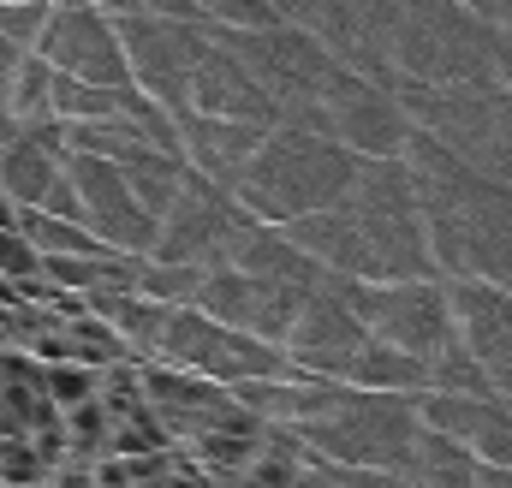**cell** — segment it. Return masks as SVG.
I'll return each mask as SVG.
<instances>
[{
  "instance_id": "obj_16",
  "label": "cell",
  "mask_w": 512,
  "mask_h": 488,
  "mask_svg": "<svg viewBox=\"0 0 512 488\" xmlns=\"http://www.w3.org/2000/svg\"><path fill=\"white\" fill-rule=\"evenodd\" d=\"M340 381H346V387H364V393H423V387H429V364H423V358H405V352H393V346H382V340L364 334V340L346 352Z\"/></svg>"
},
{
  "instance_id": "obj_12",
  "label": "cell",
  "mask_w": 512,
  "mask_h": 488,
  "mask_svg": "<svg viewBox=\"0 0 512 488\" xmlns=\"http://www.w3.org/2000/svg\"><path fill=\"white\" fill-rule=\"evenodd\" d=\"M66 179L78 191V215L108 250H126V256H143L149 239H155V221L143 215V203L126 191L120 167L102 161V155H66Z\"/></svg>"
},
{
  "instance_id": "obj_27",
  "label": "cell",
  "mask_w": 512,
  "mask_h": 488,
  "mask_svg": "<svg viewBox=\"0 0 512 488\" xmlns=\"http://www.w3.org/2000/svg\"><path fill=\"white\" fill-rule=\"evenodd\" d=\"M459 6H471V12L489 18V24H507V0H459Z\"/></svg>"
},
{
  "instance_id": "obj_25",
  "label": "cell",
  "mask_w": 512,
  "mask_h": 488,
  "mask_svg": "<svg viewBox=\"0 0 512 488\" xmlns=\"http://www.w3.org/2000/svg\"><path fill=\"white\" fill-rule=\"evenodd\" d=\"M42 488H96V477H90V459H60L54 471H48V483Z\"/></svg>"
},
{
  "instance_id": "obj_18",
  "label": "cell",
  "mask_w": 512,
  "mask_h": 488,
  "mask_svg": "<svg viewBox=\"0 0 512 488\" xmlns=\"http://www.w3.org/2000/svg\"><path fill=\"white\" fill-rule=\"evenodd\" d=\"M60 167H66V155H54V149H42L36 137H12V143H0V191L18 203V209H36L42 197H48V185L60 179Z\"/></svg>"
},
{
  "instance_id": "obj_23",
  "label": "cell",
  "mask_w": 512,
  "mask_h": 488,
  "mask_svg": "<svg viewBox=\"0 0 512 488\" xmlns=\"http://www.w3.org/2000/svg\"><path fill=\"white\" fill-rule=\"evenodd\" d=\"M96 381H102V369H84V364H42V393H48V405H54V411L78 405V399H96Z\"/></svg>"
},
{
  "instance_id": "obj_3",
  "label": "cell",
  "mask_w": 512,
  "mask_h": 488,
  "mask_svg": "<svg viewBox=\"0 0 512 488\" xmlns=\"http://www.w3.org/2000/svg\"><path fill=\"white\" fill-rule=\"evenodd\" d=\"M352 173H358V155L340 149L334 137L304 131V125H268L256 155L233 179V203L268 227H286L292 215L334 209L346 197Z\"/></svg>"
},
{
  "instance_id": "obj_14",
  "label": "cell",
  "mask_w": 512,
  "mask_h": 488,
  "mask_svg": "<svg viewBox=\"0 0 512 488\" xmlns=\"http://www.w3.org/2000/svg\"><path fill=\"white\" fill-rule=\"evenodd\" d=\"M185 108H191V114H215V120H245V125H274L280 120V108L268 102V90L245 72V60H239L233 48H221L215 36H209L197 72H191Z\"/></svg>"
},
{
  "instance_id": "obj_6",
  "label": "cell",
  "mask_w": 512,
  "mask_h": 488,
  "mask_svg": "<svg viewBox=\"0 0 512 488\" xmlns=\"http://www.w3.org/2000/svg\"><path fill=\"white\" fill-rule=\"evenodd\" d=\"M346 304L364 322L370 340H382L405 358H435L453 340L447 292L441 280H346Z\"/></svg>"
},
{
  "instance_id": "obj_22",
  "label": "cell",
  "mask_w": 512,
  "mask_h": 488,
  "mask_svg": "<svg viewBox=\"0 0 512 488\" xmlns=\"http://www.w3.org/2000/svg\"><path fill=\"white\" fill-rule=\"evenodd\" d=\"M60 429H66V459H102L108 453V411H102V399L66 405Z\"/></svg>"
},
{
  "instance_id": "obj_9",
  "label": "cell",
  "mask_w": 512,
  "mask_h": 488,
  "mask_svg": "<svg viewBox=\"0 0 512 488\" xmlns=\"http://www.w3.org/2000/svg\"><path fill=\"white\" fill-rule=\"evenodd\" d=\"M30 54H42L60 78H78V84H131L114 18L96 12L90 0H48V18Z\"/></svg>"
},
{
  "instance_id": "obj_15",
  "label": "cell",
  "mask_w": 512,
  "mask_h": 488,
  "mask_svg": "<svg viewBox=\"0 0 512 488\" xmlns=\"http://www.w3.org/2000/svg\"><path fill=\"white\" fill-rule=\"evenodd\" d=\"M280 233L298 244L316 268H328V274H346V280H364V274H370V262H364V239H358V227H352V215H346L340 203H334V209L292 215Z\"/></svg>"
},
{
  "instance_id": "obj_2",
  "label": "cell",
  "mask_w": 512,
  "mask_h": 488,
  "mask_svg": "<svg viewBox=\"0 0 512 488\" xmlns=\"http://www.w3.org/2000/svg\"><path fill=\"white\" fill-rule=\"evenodd\" d=\"M393 78L507 90V24L477 18L459 0H399L387 36Z\"/></svg>"
},
{
  "instance_id": "obj_7",
  "label": "cell",
  "mask_w": 512,
  "mask_h": 488,
  "mask_svg": "<svg viewBox=\"0 0 512 488\" xmlns=\"http://www.w3.org/2000/svg\"><path fill=\"white\" fill-rule=\"evenodd\" d=\"M209 36L245 60V72L268 90V102H274L280 114L310 108V102L322 96V84L334 78V66H340V60H334L310 30H298V24H274V30H215V24H209Z\"/></svg>"
},
{
  "instance_id": "obj_24",
  "label": "cell",
  "mask_w": 512,
  "mask_h": 488,
  "mask_svg": "<svg viewBox=\"0 0 512 488\" xmlns=\"http://www.w3.org/2000/svg\"><path fill=\"white\" fill-rule=\"evenodd\" d=\"M36 274V250L24 244L18 227H0V280H30Z\"/></svg>"
},
{
  "instance_id": "obj_13",
  "label": "cell",
  "mask_w": 512,
  "mask_h": 488,
  "mask_svg": "<svg viewBox=\"0 0 512 488\" xmlns=\"http://www.w3.org/2000/svg\"><path fill=\"white\" fill-rule=\"evenodd\" d=\"M411 411H417V429L459 441L477 465H512V399L423 387V393H411Z\"/></svg>"
},
{
  "instance_id": "obj_21",
  "label": "cell",
  "mask_w": 512,
  "mask_h": 488,
  "mask_svg": "<svg viewBox=\"0 0 512 488\" xmlns=\"http://www.w3.org/2000/svg\"><path fill=\"white\" fill-rule=\"evenodd\" d=\"M48 90H54V66L42 54H24L18 72H12V90H6V114L24 125V120H42L48 114Z\"/></svg>"
},
{
  "instance_id": "obj_11",
  "label": "cell",
  "mask_w": 512,
  "mask_h": 488,
  "mask_svg": "<svg viewBox=\"0 0 512 488\" xmlns=\"http://www.w3.org/2000/svg\"><path fill=\"white\" fill-rule=\"evenodd\" d=\"M447 292V322H453V340L483 364V375L512 393V292L495 280H441Z\"/></svg>"
},
{
  "instance_id": "obj_19",
  "label": "cell",
  "mask_w": 512,
  "mask_h": 488,
  "mask_svg": "<svg viewBox=\"0 0 512 488\" xmlns=\"http://www.w3.org/2000/svg\"><path fill=\"white\" fill-rule=\"evenodd\" d=\"M429 387H441V393H483V399H507V393L483 375V364H477L459 340H447V346L429 358Z\"/></svg>"
},
{
  "instance_id": "obj_26",
  "label": "cell",
  "mask_w": 512,
  "mask_h": 488,
  "mask_svg": "<svg viewBox=\"0 0 512 488\" xmlns=\"http://www.w3.org/2000/svg\"><path fill=\"white\" fill-rule=\"evenodd\" d=\"M30 48H18V42H6L0 36V108H6V90H12V72H18V60H24Z\"/></svg>"
},
{
  "instance_id": "obj_20",
  "label": "cell",
  "mask_w": 512,
  "mask_h": 488,
  "mask_svg": "<svg viewBox=\"0 0 512 488\" xmlns=\"http://www.w3.org/2000/svg\"><path fill=\"white\" fill-rule=\"evenodd\" d=\"M203 24L215 30H274L292 24V0H197Z\"/></svg>"
},
{
  "instance_id": "obj_8",
  "label": "cell",
  "mask_w": 512,
  "mask_h": 488,
  "mask_svg": "<svg viewBox=\"0 0 512 488\" xmlns=\"http://www.w3.org/2000/svg\"><path fill=\"white\" fill-rule=\"evenodd\" d=\"M120 54H126L131 90H143L149 102H161L167 114L185 108L191 96V72L209 48V24H179V18H155V12H126L114 18Z\"/></svg>"
},
{
  "instance_id": "obj_5",
  "label": "cell",
  "mask_w": 512,
  "mask_h": 488,
  "mask_svg": "<svg viewBox=\"0 0 512 488\" xmlns=\"http://www.w3.org/2000/svg\"><path fill=\"white\" fill-rule=\"evenodd\" d=\"M304 435V447L328 465H370V471H399L411 435H417V411L411 393H364V387H340V399L310 417L292 423Z\"/></svg>"
},
{
  "instance_id": "obj_1",
  "label": "cell",
  "mask_w": 512,
  "mask_h": 488,
  "mask_svg": "<svg viewBox=\"0 0 512 488\" xmlns=\"http://www.w3.org/2000/svg\"><path fill=\"white\" fill-rule=\"evenodd\" d=\"M405 179L423 215V239H429V262L435 280H512V209L507 185L483 179L477 167H465L459 155H447L441 143H429L423 131H405Z\"/></svg>"
},
{
  "instance_id": "obj_17",
  "label": "cell",
  "mask_w": 512,
  "mask_h": 488,
  "mask_svg": "<svg viewBox=\"0 0 512 488\" xmlns=\"http://www.w3.org/2000/svg\"><path fill=\"white\" fill-rule=\"evenodd\" d=\"M120 179H126V191L143 203V215L149 221H161L167 215V203L179 197V185H185V161H179V149H155V143H137L126 149L120 161Z\"/></svg>"
},
{
  "instance_id": "obj_10",
  "label": "cell",
  "mask_w": 512,
  "mask_h": 488,
  "mask_svg": "<svg viewBox=\"0 0 512 488\" xmlns=\"http://www.w3.org/2000/svg\"><path fill=\"white\" fill-rule=\"evenodd\" d=\"M316 114H322V131H328L340 149H352L358 161H387V155H399V149H405V131H411L405 114H399V102H393V90L358 78V72H346V66H334V78L322 84Z\"/></svg>"
},
{
  "instance_id": "obj_4",
  "label": "cell",
  "mask_w": 512,
  "mask_h": 488,
  "mask_svg": "<svg viewBox=\"0 0 512 488\" xmlns=\"http://www.w3.org/2000/svg\"><path fill=\"white\" fill-rule=\"evenodd\" d=\"M393 102L411 131L477 167L483 179L507 185V90H471V84H411L393 78Z\"/></svg>"
}]
</instances>
